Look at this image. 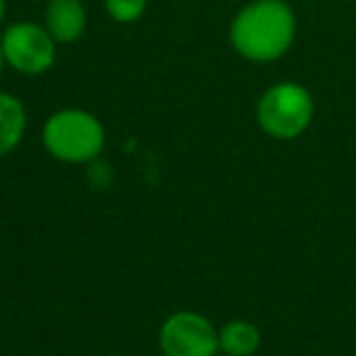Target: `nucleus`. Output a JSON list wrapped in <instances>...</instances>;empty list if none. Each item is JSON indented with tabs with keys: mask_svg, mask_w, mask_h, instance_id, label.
<instances>
[{
	"mask_svg": "<svg viewBox=\"0 0 356 356\" xmlns=\"http://www.w3.org/2000/svg\"><path fill=\"white\" fill-rule=\"evenodd\" d=\"M296 35L298 17L286 0H249L229 22V44L252 64L283 59Z\"/></svg>",
	"mask_w": 356,
	"mask_h": 356,
	"instance_id": "nucleus-1",
	"label": "nucleus"
},
{
	"mask_svg": "<svg viewBox=\"0 0 356 356\" xmlns=\"http://www.w3.org/2000/svg\"><path fill=\"white\" fill-rule=\"evenodd\" d=\"M108 134L93 113L64 108L51 113L42 124V144L47 154L61 163H88L103 154Z\"/></svg>",
	"mask_w": 356,
	"mask_h": 356,
	"instance_id": "nucleus-2",
	"label": "nucleus"
},
{
	"mask_svg": "<svg viewBox=\"0 0 356 356\" xmlns=\"http://www.w3.org/2000/svg\"><path fill=\"white\" fill-rule=\"evenodd\" d=\"M315 120V98L298 81L268 86L257 103V122L271 139H298Z\"/></svg>",
	"mask_w": 356,
	"mask_h": 356,
	"instance_id": "nucleus-3",
	"label": "nucleus"
},
{
	"mask_svg": "<svg viewBox=\"0 0 356 356\" xmlns=\"http://www.w3.org/2000/svg\"><path fill=\"white\" fill-rule=\"evenodd\" d=\"M6 66L22 76H42L56 64V42L44 25L32 20L13 22L0 35Z\"/></svg>",
	"mask_w": 356,
	"mask_h": 356,
	"instance_id": "nucleus-4",
	"label": "nucleus"
},
{
	"mask_svg": "<svg viewBox=\"0 0 356 356\" xmlns=\"http://www.w3.org/2000/svg\"><path fill=\"white\" fill-rule=\"evenodd\" d=\"M159 349L163 356H218V327L195 310H178L159 327Z\"/></svg>",
	"mask_w": 356,
	"mask_h": 356,
	"instance_id": "nucleus-5",
	"label": "nucleus"
},
{
	"mask_svg": "<svg viewBox=\"0 0 356 356\" xmlns=\"http://www.w3.org/2000/svg\"><path fill=\"white\" fill-rule=\"evenodd\" d=\"M44 27L56 44H74L88 27L86 6L81 0H49L44 8Z\"/></svg>",
	"mask_w": 356,
	"mask_h": 356,
	"instance_id": "nucleus-6",
	"label": "nucleus"
},
{
	"mask_svg": "<svg viewBox=\"0 0 356 356\" xmlns=\"http://www.w3.org/2000/svg\"><path fill=\"white\" fill-rule=\"evenodd\" d=\"M27 132V108L17 95L0 90V159L15 152Z\"/></svg>",
	"mask_w": 356,
	"mask_h": 356,
	"instance_id": "nucleus-7",
	"label": "nucleus"
},
{
	"mask_svg": "<svg viewBox=\"0 0 356 356\" xmlns=\"http://www.w3.org/2000/svg\"><path fill=\"white\" fill-rule=\"evenodd\" d=\"M220 354L254 356L261 346V330L249 320H229L218 330Z\"/></svg>",
	"mask_w": 356,
	"mask_h": 356,
	"instance_id": "nucleus-8",
	"label": "nucleus"
},
{
	"mask_svg": "<svg viewBox=\"0 0 356 356\" xmlns=\"http://www.w3.org/2000/svg\"><path fill=\"white\" fill-rule=\"evenodd\" d=\"M103 6L113 22H118V25H132V22L144 17L149 0H103Z\"/></svg>",
	"mask_w": 356,
	"mask_h": 356,
	"instance_id": "nucleus-9",
	"label": "nucleus"
},
{
	"mask_svg": "<svg viewBox=\"0 0 356 356\" xmlns=\"http://www.w3.org/2000/svg\"><path fill=\"white\" fill-rule=\"evenodd\" d=\"M6 15H8V3L6 0H0V25L6 22Z\"/></svg>",
	"mask_w": 356,
	"mask_h": 356,
	"instance_id": "nucleus-10",
	"label": "nucleus"
},
{
	"mask_svg": "<svg viewBox=\"0 0 356 356\" xmlns=\"http://www.w3.org/2000/svg\"><path fill=\"white\" fill-rule=\"evenodd\" d=\"M3 66H6V59H3V47H0V71H3Z\"/></svg>",
	"mask_w": 356,
	"mask_h": 356,
	"instance_id": "nucleus-11",
	"label": "nucleus"
},
{
	"mask_svg": "<svg viewBox=\"0 0 356 356\" xmlns=\"http://www.w3.org/2000/svg\"><path fill=\"white\" fill-rule=\"evenodd\" d=\"M105 356H122V354H105Z\"/></svg>",
	"mask_w": 356,
	"mask_h": 356,
	"instance_id": "nucleus-12",
	"label": "nucleus"
}]
</instances>
